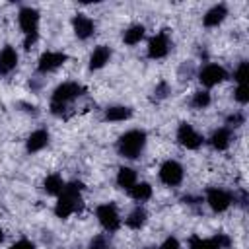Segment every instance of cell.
Listing matches in <instances>:
<instances>
[{
    "mask_svg": "<svg viewBox=\"0 0 249 249\" xmlns=\"http://www.w3.org/2000/svg\"><path fill=\"white\" fill-rule=\"evenodd\" d=\"M80 208H82V183L80 181L66 183L62 193L56 196L54 214L64 220V218H70L72 214H76Z\"/></svg>",
    "mask_w": 249,
    "mask_h": 249,
    "instance_id": "6da1fadb",
    "label": "cell"
},
{
    "mask_svg": "<svg viewBox=\"0 0 249 249\" xmlns=\"http://www.w3.org/2000/svg\"><path fill=\"white\" fill-rule=\"evenodd\" d=\"M84 93V88L76 82H64L60 84L54 91H53V97H51V111L54 115H62V111L72 103L76 101L80 95Z\"/></svg>",
    "mask_w": 249,
    "mask_h": 249,
    "instance_id": "7a4b0ae2",
    "label": "cell"
},
{
    "mask_svg": "<svg viewBox=\"0 0 249 249\" xmlns=\"http://www.w3.org/2000/svg\"><path fill=\"white\" fill-rule=\"evenodd\" d=\"M119 154L126 160H136L144 148H146V132L140 130V128H132V130H126L121 138H119Z\"/></svg>",
    "mask_w": 249,
    "mask_h": 249,
    "instance_id": "3957f363",
    "label": "cell"
},
{
    "mask_svg": "<svg viewBox=\"0 0 249 249\" xmlns=\"http://www.w3.org/2000/svg\"><path fill=\"white\" fill-rule=\"evenodd\" d=\"M95 216L101 224V228L105 231H117L121 228V216H119V210L115 204L111 202H105V204H99L97 210H95Z\"/></svg>",
    "mask_w": 249,
    "mask_h": 249,
    "instance_id": "277c9868",
    "label": "cell"
},
{
    "mask_svg": "<svg viewBox=\"0 0 249 249\" xmlns=\"http://www.w3.org/2000/svg\"><path fill=\"white\" fill-rule=\"evenodd\" d=\"M18 23L25 37H37L39 33V12L31 6H23L18 14Z\"/></svg>",
    "mask_w": 249,
    "mask_h": 249,
    "instance_id": "5b68a950",
    "label": "cell"
},
{
    "mask_svg": "<svg viewBox=\"0 0 249 249\" xmlns=\"http://www.w3.org/2000/svg\"><path fill=\"white\" fill-rule=\"evenodd\" d=\"M177 142H179L183 148H187V150H196V148L202 146L204 138H202V134H200L193 124L181 123L179 128H177Z\"/></svg>",
    "mask_w": 249,
    "mask_h": 249,
    "instance_id": "8992f818",
    "label": "cell"
},
{
    "mask_svg": "<svg viewBox=\"0 0 249 249\" xmlns=\"http://www.w3.org/2000/svg\"><path fill=\"white\" fill-rule=\"evenodd\" d=\"M233 202V196L230 191L226 189H220V187H210L206 191V204L214 210V212H224L231 206Z\"/></svg>",
    "mask_w": 249,
    "mask_h": 249,
    "instance_id": "52a82bcc",
    "label": "cell"
},
{
    "mask_svg": "<svg viewBox=\"0 0 249 249\" xmlns=\"http://www.w3.org/2000/svg\"><path fill=\"white\" fill-rule=\"evenodd\" d=\"M158 175H160V181L163 185L175 187V185H179L183 181V165L179 161H175V160H167V161L161 163Z\"/></svg>",
    "mask_w": 249,
    "mask_h": 249,
    "instance_id": "ba28073f",
    "label": "cell"
},
{
    "mask_svg": "<svg viewBox=\"0 0 249 249\" xmlns=\"http://www.w3.org/2000/svg\"><path fill=\"white\" fill-rule=\"evenodd\" d=\"M226 78H228V72H226V68L220 66V64H206V66H202L200 72H198V80H200V84H202L204 88L218 86V84H222Z\"/></svg>",
    "mask_w": 249,
    "mask_h": 249,
    "instance_id": "9c48e42d",
    "label": "cell"
},
{
    "mask_svg": "<svg viewBox=\"0 0 249 249\" xmlns=\"http://www.w3.org/2000/svg\"><path fill=\"white\" fill-rule=\"evenodd\" d=\"M169 49H171V41H169V35H167L165 31L156 33V35L148 41V56L154 58V60L167 56Z\"/></svg>",
    "mask_w": 249,
    "mask_h": 249,
    "instance_id": "30bf717a",
    "label": "cell"
},
{
    "mask_svg": "<svg viewBox=\"0 0 249 249\" xmlns=\"http://www.w3.org/2000/svg\"><path fill=\"white\" fill-rule=\"evenodd\" d=\"M66 62V54L60 53V51H47L39 56V62H37V70L41 74H47V72H54L56 68H60L62 64Z\"/></svg>",
    "mask_w": 249,
    "mask_h": 249,
    "instance_id": "8fae6325",
    "label": "cell"
},
{
    "mask_svg": "<svg viewBox=\"0 0 249 249\" xmlns=\"http://www.w3.org/2000/svg\"><path fill=\"white\" fill-rule=\"evenodd\" d=\"M72 27H74V33H76L78 39H88V37H91L93 31H95L93 19H91L89 16H86V14H76V16L72 18Z\"/></svg>",
    "mask_w": 249,
    "mask_h": 249,
    "instance_id": "7c38bea8",
    "label": "cell"
},
{
    "mask_svg": "<svg viewBox=\"0 0 249 249\" xmlns=\"http://www.w3.org/2000/svg\"><path fill=\"white\" fill-rule=\"evenodd\" d=\"M189 243H191V249H222L224 245H228V237H224V235H216V237L193 235Z\"/></svg>",
    "mask_w": 249,
    "mask_h": 249,
    "instance_id": "4fadbf2b",
    "label": "cell"
},
{
    "mask_svg": "<svg viewBox=\"0 0 249 249\" xmlns=\"http://www.w3.org/2000/svg\"><path fill=\"white\" fill-rule=\"evenodd\" d=\"M18 66V51L10 45H6L0 51V74H10Z\"/></svg>",
    "mask_w": 249,
    "mask_h": 249,
    "instance_id": "5bb4252c",
    "label": "cell"
},
{
    "mask_svg": "<svg viewBox=\"0 0 249 249\" xmlns=\"http://www.w3.org/2000/svg\"><path fill=\"white\" fill-rule=\"evenodd\" d=\"M226 16H228L226 4H214V6L204 14L202 23H204L206 27H216V25H220V23L226 19Z\"/></svg>",
    "mask_w": 249,
    "mask_h": 249,
    "instance_id": "9a60e30c",
    "label": "cell"
},
{
    "mask_svg": "<svg viewBox=\"0 0 249 249\" xmlns=\"http://www.w3.org/2000/svg\"><path fill=\"white\" fill-rule=\"evenodd\" d=\"M47 144H49V132H47L45 128H37V130H33V132L29 134L27 142H25L27 152H31V154L41 152V150H43Z\"/></svg>",
    "mask_w": 249,
    "mask_h": 249,
    "instance_id": "2e32d148",
    "label": "cell"
},
{
    "mask_svg": "<svg viewBox=\"0 0 249 249\" xmlns=\"http://www.w3.org/2000/svg\"><path fill=\"white\" fill-rule=\"evenodd\" d=\"M109 58H111V49L105 47V45H99L89 54V68L91 70H99L109 62Z\"/></svg>",
    "mask_w": 249,
    "mask_h": 249,
    "instance_id": "e0dca14e",
    "label": "cell"
},
{
    "mask_svg": "<svg viewBox=\"0 0 249 249\" xmlns=\"http://www.w3.org/2000/svg\"><path fill=\"white\" fill-rule=\"evenodd\" d=\"M210 144H212L214 150H226L231 144V130H230V126H222V128L214 130L212 136H210Z\"/></svg>",
    "mask_w": 249,
    "mask_h": 249,
    "instance_id": "ac0fdd59",
    "label": "cell"
},
{
    "mask_svg": "<svg viewBox=\"0 0 249 249\" xmlns=\"http://www.w3.org/2000/svg\"><path fill=\"white\" fill-rule=\"evenodd\" d=\"M130 117H132V109L124 107V105H113V107L105 109V119L111 123H121V121H126Z\"/></svg>",
    "mask_w": 249,
    "mask_h": 249,
    "instance_id": "d6986e66",
    "label": "cell"
},
{
    "mask_svg": "<svg viewBox=\"0 0 249 249\" xmlns=\"http://www.w3.org/2000/svg\"><path fill=\"white\" fill-rule=\"evenodd\" d=\"M64 185H66V183H64V179H62L58 173H51V175H47L45 181H43L45 193H47V195H54V196H58V195L62 193Z\"/></svg>",
    "mask_w": 249,
    "mask_h": 249,
    "instance_id": "ffe728a7",
    "label": "cell"
},
{
    "mask_svg": "<svg viewBox=\"0 0 249 249\" xmlns=\"http://www.w3.org/2000/svg\"><path fill=\"white\" fill-rule=\"evenodd\" d=\"M144 35H146V27L140 25V23H134V25H130V27L124 29L123 41H124L126 45H138V43L144 39Z\"/></svg>",
    "mask_w": 249,
    "mask_h": 249,
    "instance_id": "44dd1931",
    "label": "cell"
},
{
    "mask_svg": "<svg viewBox=\"0 0 249 249\" xmlns=\"http://www.w3.org/2000/svg\"><path fill=\"white\" fill-rule=\"evenodd\" d=\"M128 195H130L136 202H144V200H148V198L152 196V187H150V183H146V181H136V183L128 189Z\"/></svg>",
    "mask_w": 249,
    "mask_h": 249,
    "instance_id": "7402d4cb",
    "label": "cell"
},
{
    "mask_svg": "<svg viewBox=\"0 0 249 249\" xmlns=\"http://www.w3.org/2000/svg\"><path fill=\"white\" fill-rule=\"evenodd\" d=\"M136 181H138V177H136V171L132 167H121L117 171V185L121 189H126L128 191Z\"/></svg>",
    "mask_w": 249,
    "mask_h": 249,
    "instance_id": "603a6c76",
    "label": "cell"
},
{
    "mask_svg": "<svg viewBox=\"0 0 249 249\" xmlns=\"http://www.w3.org/2000/svg\"><path fill=\"white\" fill-rule=\"evenodd\" d=\"M146 218H148L146 210H144L142 206H136V208L126 216V226L132 228V230H140V228L146 224Z\"/></svg>",
    "mask_w": 249,
    "mask_h": 249,
    "instance_id": "cb8c5ba5",
    "label": "cell"
},
{
    "mask_svg": "<svg viewBox=\"0 0 249 249\" xmlns=\"http://www.w3.org/2000/svg\"><path fill=\"white\" fill-rule=\"evenodd\" d=\"M191 105L195 109H204L210 105V93L206 89H198L193 93V99H191Z\"/></svg>",
    "mask_w": 249,
    "mask_h": 249,
    "instance_id": "d4e9b609",
    "label": "cell"
},
{
    "mask_svg": "<svg viewBox=\"0 0 249 249\" xmlns=\"http://www.w3.org/2000/svg\"><path fill=\"white\" fill-rule=\"evenodd\" d=\"M233 97L235 101H239L241 105H245L249 101V89H247V84H237L235 91H233Z\"/></svg>",
    "mask_w": 249,
    "mask_h": 249,
    "instance_id": "484cf974",
    "label": "cell"
},
{
    "mask_svg": "<svg viewBox=\"0 0 249 249\" xmlns=\"http://www.w3.org/2000/svg\"><path fill=\"white\" fill-rule=\"evenodd\" d=\"M233 80L237 84H247V62H239V66L233 72Z\"/></svg>",
    "mask_w": 249,
    "mask_h": 249,
    "instance_id": "4316f807",
    "label": "cell"
},
{
    "mask_svg": "<svg viewBox=\"0 0 249 249\" xmlns=\"http://www.w3.org/2000/svg\"><path fill=\"white\" fill-rule=\"evenodd\" d=\"M88 249H109V241H107L105 235H95L89 241V247Z\"/></svg>",
    "mask_w": 249,
    "mask_h": 249,
    "instance_id": "83f0119b",
    "label": "cell"
},
{
    "mask_svg": "<svg viewBox=\"0 0 249 249\" xmlns=\"http://www.w3.org/2000/svg\"><path fill=\"white\" fill-rule=\"evenodd\" d=\"M158 249H181V243H179V239H177V237L169 235V237H165V239H163V243H161Z\"/></svg>",
    "mask_w": 249,
    "mask_h": 249,
    "instance_id": "f1b7e54d",
    "label": "cell"
},
{
    "mask_svg": "<svg viewBox=\"0 0 249 249\" xmlns=\"http://www.w3.org/2000/svg\"><path fill=\"white\" fill-rule=\"evenodd\" d=\"M10 249H35V245L29 239H18L16 243L10 245Z\"/></svg>",
    "mask_w": 249,
    "mask_h": 249,
    "instance_id": "f546056e",
    "label": "cell"
},
{
    "mask_svg": "<svg viewBox=\"0 0 249 249\" xmlns=\"http://www.w3.org/2000/svg\"><path fill=\"white\" fill-rule=\"evenodd\" d=\"M2 239H4V233H2V230H0V243H2Z\"/></svg>",
    "mask_w": 249,
    "mask_h": 249,
    "instance_id": "4dcf8cb0",
    "label": "cell"
},
{
    "mask_svg": "<svg viewBox=\"0 0 249 249\" xmlns=\"http://www.w3.org/2000/svg\"><path fill=\"white\" fill-rule=\"evenodd\" d=\"M146 249H156V247H146Z\"/></svg>",
    "mask_w": 249,
    "mask_h": 249,
    "instance_id": "1f68e13d",
    "label": "cell"
}]
</instances>
